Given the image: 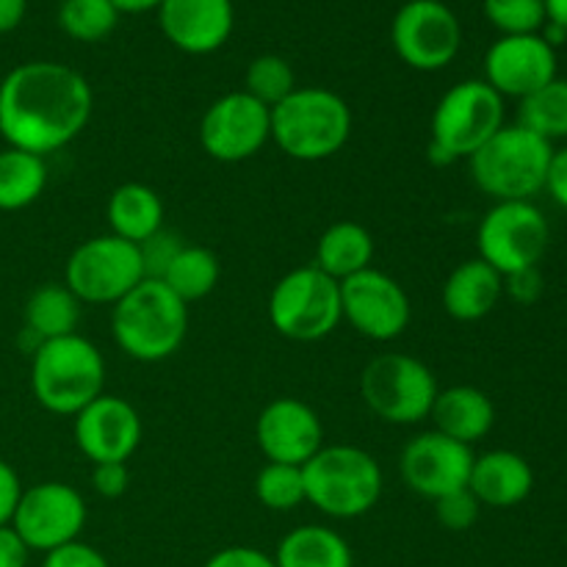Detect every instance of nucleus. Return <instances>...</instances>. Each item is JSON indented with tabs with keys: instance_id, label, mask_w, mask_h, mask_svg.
<instances>
[{
	"instance_id": "obj_5",
	"label": "nucleus",
	"mask_w": 567,
	"mask_h": 567,
	"mask_svg": "<svg viewBox=\"0 0 567 567\" xmlns=\"http://www.w3.org/2000/svg\"><path fill=\"white\" fill-rule=\"evenodd\" d=\"M31 391L48 413L75 419L105 393L103 352L78 332L39 343L31 360Z\"/></svg>"
},
{
	"instance_id": "obj_4",
	"label": "nucleus",
	"mask_w": 567,
	"mask_h": 567,
	"mask_svg": "<svg viewBox=\"0 0 567 567\" xmlns=\"http://www.w3.org/2000/svg\"><path fill=\"white\" fill-rule=\"evenodd\" d=\"M305 502L321 515L352 520L371 513L382 496V468L374 454L358 446H321L302 465Z\"/></svg>"
},
{
	"instance_id": "obj_31",
	"label": "nucleus",
	"mask_w": 567,
	"mask_h": 567,
	"mask_svg": "<svg viewBox=\"0 0 567 567\" xmlns=\"http://www.w3.org/2000/svg\"><path fill=\"white\" fill-rule=\"evenodd\" d=\"M120 22V11L111 0H61L59 25L75 42H100Z\"/></svg>"
},
{
	"instance_id": "obj_13",
	"label": "nucleus",
	"mask_w": 567,
	"mask_h": 567,
	"mask_svg": "<svg viewBox=\"0 0 567 567\" xmlns=\"http://www.w3.org/2000/svg\"><path fill=\"white\" fill-rule=\"evenodd\" d=\"M271 142V109L247 92L221 94L199 120V144L221 164L255 158Z\"/></svg>"
},
{
	"instance_id": "obj_46",
	"label": "nucleus",
	"mask_w": 567,
	"mask_h": 567,
	"mask_svg": "<svg viewBox=\"0 0 567 567\" xmlns=\"http://www.w3.org/2000/svg\"><path fill=\"white\" fill-rule=\"evenodd\" d=\"M548 22H557L567 31V0H546Z\"/></svg>"
},
{
	"instance_id": "obj_2",
	"label": "nucleus",
	"mask_w": 567,
	"mask_h": 567,
	"mask_svg": "<svg viewBox=\"0 0 567 567\" xmlns=\"http://www.w3.org/2000/svg\"><path fill=\"white\" fill-rule=\"evenodd\" d=\"M352 136V109L341 94L321 86L293 89L271 109V142L293 161L332 158Z\"/></svg>"
},
{
	"instance_id": "obj_34",
	"label": "nucleus",
	"mask_w": 567,
	"mask_h": 567,
	"mask_svg": "<svg viewBox=\"0 0 567 567\" xmlns=\"http://www.w3.org/2000/svg\"><path fill=\"white\" fill-rule=\"evenodd\" d=\"M482 9L502 37L540 33L548 22L546 0H482Z\"/></svg>"
},
{
	"instance_id": "obj_21",
	"label": "nucleus",
	"mask_w": 567,
	"mask_h": 567,
	"mask_svg": "<svg viewBox=\"0 0 567 567\" xmlns=\"http://www.w3.org/2000/svg\"><path fill=\"white\" fill-rule=\"evenodd\" d=\"M532 487H535V471H532L529 460L520 457L518 452L496 449V452H487L474 460L468 491L474 493L482 507H518L532 496Z\"/></svg>"
},
{
	"instance_id": "obj_9",
	"label": "nucleus",
	"mask_w": 567,
	"mask_h": 567,
	"mask_svg": "<svg viewBox=\"0 0 567 567\" xmlns=\"http://www.w3.org/2000/svg\"><path fill=\"white\" fill-rule=\"evenodd\" d=\"M437 391L441 388L430 365L413 354H377L360 374V396L365 408L385 424L410 426L426 421Z\"/></svg>"
},
{
	"instance_id": "obj_33",
	"label": "nucleus",
	"mask_w": 567,
	"mask_h": 567,
	"mask_svg": "<svg viewBox=\"0 0 567 567\" xmlns=\"http://www.w3.org/2000/svg\"><path fill=\"white\" fill-rule=\"evenodd\" d=\"M244 83H247L244 92L252 94L266 109H275L277 103H282L297 89V75H293V66L282 55L266 53L249 61Z\"/></svg>"
},
{
	"instance_id": "obj_15",
	"label": "nucleus",
	"mask_w": 567,
	"mask_h": 567,
	"mask_svg": "<svg viewBox=\"0 0 567 567\" xmlns=\"http://www.w3.org/2000/svg\"><path fill=\"white\" fill-rule=\"evenodd\" d=\"M11 526L31 551L48 554L78 540L86 526V502L72 485L42 482L22 491Z\"/></svg>"
},
{
	"instance_id": "obj_38",
	"label": "nucleus",
	"mask_w": 567,
	"mask_h": 567,
	"mask_svg": "<svg viewBox=\"0 0 567 567\" xmlns=\"http://www.w3.org/2000/svg\"><path fill=\"white\" fill-rule=\"evenodd\" d=\"M131 485L127 463H97L92 468V487L100 498H120Z\"/></svg>"
},
{
	"instance_id": "obj_18",
	"label": "nucleus",
	"mask_w": 567,
	"mask_h": 567,
	"mask_svg": "<svg viewBox=\"0 0 567 567\" xmlns=\"http://www.w3.org/2000/svg\"><path fill=\"white\" fill-rule=\"evenodd\" d=\"M557 78V50L540 33L498 37L485 55V83L502 97H529Z\"/></svg>"
},
{
	"instance_id": "obj_29",
	"label": "nucleus",
	"mask_w": 567,
	"mask_h": 567,
	"mask_svg": "<svg viewBox=\"0 0 567 567\" xmlns=\"http://www.w3.org/2000/svg\"><path fill=\"white\" fill-rule=\"evenodd\" d=\"M48 186V164L25 150L0 153V210H22L37 203Z\"/></svg>"
},
{
	"instance_id": "obj_20",
	"label": "nucleus",
	"mask_w": 567,
	"mask_h": 567,
	"mask_svg": "<svg viewBox=\"0 0 567 567\" xmlns=\"http://www.w3.org/2000/svg\"><path fill=\"white\" fill-rule=\"evenodd\" d=\"M233 0H161L158 25L177 50L205 55L230 39Z\"/></svg>"
},
{
	"instance_id": "obj_22",
	"label": "nucleus",
	"mask_w": 567,
	"mask_h": 567,
	"mask_svg": "<svg viewBox=\"0 0 567 567\" xmlns=\"http://www.w3.org/2000/svg\"><path fill=\"white\" fill-rule=\"evenodd\" d=\"M504 297V277L482 258L465 260L443 282V310L454 321H480L496 310Z\"/></svg>"
},
{
	"instance_id": "obj_41",
	"label": "nucleus",
	"mask_w": 567,
	"mask_h": 567,
	"mask_svg": "<svg viewBox=\"0 0 567 567\" xmlns=\"http://www.w3.org/2000/svg\"><path fill=\"white\" fill-rule=\"evenodd\" d=\"M22 496V485L17 471L6 460H0V526H9L14 518L17 502Z\"/></svg>"
},
{
	"instance_id": "obj_35",
	"label": "nucleus",
	"mask_w": 567,
	"mask_h": 567,
	"mask_svg": "<svg viewBox=\"0 0 567 567\" xmlns=\"http://www.w3.org/2000/svg\"><path fill=\"white\" fill-rule=\"evenodd\" d=\"M480 509L482 504L468 487L435 498V518L449 532H468L480 520Z\"/></svg>"
},
{
	"instance_id": "obj_36",
	"label": "nucleus",
	"mask_w": 567,
	"mask_h": 567,
	"mask_svg": "<svg viewBox=\"0 0 567 567\" xmlns=\"http://www.w3.org/2000/svg\"><path fill=\"white\" fill-rule=\"evenodd\" d=\"M181 249H183L181 236L166 233L164 227H161L155 236H150L144 244H138V252H142V264H144V275H147V280H161L166 266L175 260V255L181 252Z\"/></svg>"
},
{
	"instance_id": "obj_26",
	"label": "nucleus",
	"mask_w": 567,
	"mask_h": 567,
	"mask_svg": "<svg viewBox=\"0 0 567 567\" xmlns=\"http://www.w3.org/2000/svg\"><path fill=\"white\" fill-rule=\"evenodd\" d=\"M277 567H354V557L343 535L327 526H297L280 540Z\"/></svg>"
},
{
	"instance_id": "obj_3",
	"label": "nucleus",
	"mask_w": 567,
	"mask_h": 567,
	"mask_svg": "<svg viewBox=\"0 0 567 567\" xmlns=\"http://www.w3.org/2000/svg\"><path fill=\"white\" fill-rule=\"evenodd\" d=\"M111 332L127 358L161 363L186 341L188 305L161 280H142L111 310Z\"/></svg>"
},
{
	"instance_id": "obj_28",
	"label": "nucleus",
	"mask_w": 567,
	"mask_h": 567,
	"mask_svg": "<svg viewBox=\"0 0 567 567\" xmlns=\"http://www.w3.org/2000/svg\"><path fill=\"white\" fill-rule=\"evenodd\" d=\"M219 275L221 266L216 252H210L208 247L183 244V249L175 255V260L166 266L161 282H164L181 302L192 305L205 299L208 293H214V288L219 286Z\"/></svg>"
},
{
	"instance_id": "obj_30",
	"label": "nucleus",
	"mask_w": 567,
	"mask_h": 567,
	"mask_svg": "<svg viewBox=\"0 0 567 567\" xmlns=\"http://www.w3.org/2000/svg\"><path fill=\"white\" fill-rule=\"evenodd\" d=\"M518 125L537 133L546 142L567 138V78H554L535 94L520 100Z\"/></svg>"
},
{
	"instance_id": "obj_24",
	"label": "nucleus",
	"mask_w": 567,
	"mask_h": 567,
	"mask_svg": "<svg viewBox=\"0 0 567 567\" xmlns=\"http://www.w3.org/2000/svg\"><path fill=\"white\" fill-rule=\"evenodd\" d=\"M371 260H374V236L360 221H336L316 241L313 266L338 282L371 269Z\"/></svg>"
},
{
	"instance_id": "obj_45",
	"label": "nucleus",
	"mask_w": 567,
	"mask_h": 567,
	"mask_svg": "<svg viewBox=\"0 0 567 567\" xmlns=\"http://www.w3.org/2000/svg\"><path fill=\"white\" fill-rule=\"evenodd\" d=\"M116 6V11H125V14H144L150 9H158L161 0H111Z\"/></svg>"
},
{
	"instance_id": "obj_42",
	"label": "nucleus",
	"mask_w": 567,
	"mask_h": 567,
	"mask_svg": "<svg viewBox=\"0 0 567 567\" xmlns=\"http://www.w3.org/2000/svg\"><path fill=\"white\" fill-rule=\"evenodd\" d=\"M543 192L551 194L554 203L559 208L567 210V147L554 150L551 161H548V172H546V186Z\"/></svg>"
},
{
	"instance_id": "obj_10",
	"label": "nucleus",
	"mask_w": 567,
	"mask_h": 567,
	"mask_svg": "<svg viewBox=\"0 0 567 567\" xmlns=\"http://www.w3.org/2000/svg\"><path fill=\"white\" fill-rule=\"evenodd\" d=\"M147 280L142 252L136 244L114 236H94L75 247L64 269V286L81 299V305H111Z\"/></svg>"
},
{
	"instance_id": "obj_27",
	"label": "nucleus",
	"mask_w": 567,
	"mask_h": 567,
	"mask_svg": "<svg viewBox=\"0 0 567 567\" xmlns=\"http://www.w3.org/2000/svg\"><path fill=\"white\" fill-rule=\"evenodd\" d=\"M78 321H81V299L61 282H48L28 297L22 330L44 343L75 336Z\"/></svg>"
},
{
	"instance_id": "obj_37",
	"label": "nucleus",
	"mask_w": 567,
	"mask_h": 567,
	"mask_svg": "<svg viewBox=\"0 0 567 567\" xmlns=\"http://www.w3.org/2000/svg\"><path fill=\"white\" fill-rule=\"evenodd\" d=\"M42 567H111L109 559L97 551L94 546L81 540H72L66 546L53 548L44 554Z\"/></svg>"
},
{
	"instance_id": "obj_44",
	"label": "nucleus",
	"mask_w": 567,
	"mask_h": 567,
	"mask_svg": "<svg viewBox=\"0 0 567 567\" xmlns=\"http://www.w3.org/2000/svg\"><path fill=\"white\" fill-rule=\"evenodd\" d=\"M28 0H0V33H9L25 20Z\"/></svg>"
},
{
	"instance_id": "obj_6",
	"label": "nucleus",
	"mask_w": 567,
	"mask_h": 567,
	"mask_svg": "<svg viewBox=\"0 0 567 567\" xmlns=\"http://www.w3.org/2000/svg\"><path fill=\"white\" fill-rule=\"evenodd\" d=\"M551 153V142L526 131L524 125H504L468 158L471 177L476 188L496 203H532V197L546 186Z\"/></svg>"
},
{
	"instance_id": "obj_39",
	"label": "nucleus",
	"mask_w": 567,
	"mask_h": 567,
	"mask_svg": "<svg viewBox=\"0 0 567 567\" xmlns=\"http://www.w3.org/2000/svg\"><path fill=\"white\" fill-rule=\"evenodd\" d=\"M203 567H277L275 557L252 546H230L216 551Z\"/></svg>"
},
{
	"instance_id": "obj_16",
	"label": "nucleus",
	"mask_w": 567,
	"mask_h": 567,
	"mask_svg": "<svg viewBox=\"0 0 567 567\" xmlns=\"http://www.w3.org/2000/svg\"><path fill=\"white\" fill-rule=\"evenodd\" d=\"M474 460V449L432 430L415 435L402 449L399 474H402V482L410 491L419 493L421 498L435 502L446 493L468 487Z\"/></svg>"
},
{
	"instance_id": "obj_11",
	"label": "nucleus",
	"mask_w": 567,
	"mask_h": 567,
	"mask_svg": "<svg viewBox=\"0 0 567 567\" xmlns=\"http://www.w3.org/2000/svg\"><path fill=\"white\" fill-rule=\"evenodd\" d=\"M551 241V227L543 210L526 199L496 203L480 221L476 247L480 258L502 277L535 269Z\"/></svg>"
},
{
	"instance_id": "obj_25",
	"label": "nucleus",
	"mask_w": 567,
	"mask_h": 567,
	"mask_svg": "<svg viewBox=\"0 0 567 567\" xmlns=\"http://www.w3.org/2000/svg\"><path fill=\"white\" fill-rule=\"evenodd\" d=\"M111 233L131 244H144L164 227V203L158 192L144 183H122L105 205Z\"/></svg>"
},
{
	"instance_id": "obj_32",
	"label": "nucleus",
	"mask_w": 567,
	"mask_h": 567,
	"mask_svg": "<svg viewBox=\"0 0 567 567\" xmlns=\"http://www.w3.org/2000/svg\"><path fill=\"white\" fill-rule=\"evenodd\" d=\"M255 496L271 513H291L305 504V476L299 465L266 463L255 476Z\"/></svg>"
},
{
	"instance_id": "obj_1",
	"label": "nucleus",
	"mask_w": 567,
	"mask_h": 567,
	"mask_svg": "<svg viewBox=\"0 0 567 567\" xmlns=\"http://www.w3.org/2000/svg\"><path fill=\"white\" fill-rule=\"evenodd\" d=\"M92 109L86 78L59 61H28L0 81V136L39 158L75 142Z\"/></svg>"
},
{
	"instance_id": "obj_17",
	"label": "nucleus",
	"mask_w": 567,
	"mask_h": 567,
	"mask_svg": "<svg viewBox=\"0 0 567 567\" xmlns=\"http://www.w3.org/2000/svg\"><path fill=\"white\" fill-rule=\"evenodd\" d=\"M72 437L94 465L127 463L142 443V419L131 402L103 393L72 419Z\"/></svg>"
},
{
	"instance_id": "obj_40",
	"label": "nucleus",
	"mask_w": 567,
	"mask_h": 567,
	"mask_svg": "<svg viewBox=\"0 0 567 567\" xmlns=\"http://www.w3.org/2000/svg\"><path fill=\"white\" fill-rule=\"evenodd\" d=\"M504 293H509V299H515L518 305H532L540 299L543 293V275L540 269H524L515 271V275L504 277Z\"/></svg>"
},
{
	"instance_id": "obj_19",
	"label": "nucleus",
	"mask_w": 567,
	"mask_h": 567,
	"mask_svg": "<svg viewBox=\"0 0 567 567\" xmlns=\"http://www.w3.org/2000/svg\"><path fill=\"white\" fill-rule=\"evenodd\" d=\"M255 437L269 463L302 468L324 446V424L310 404L293 396H280L260 410Z\"/></svg>"
},
{
	"instance_id": "obj_12",
	"label": "nucleus",
	"mask_w": 567,
	"mask_h": 567,
	"mask_svg": "<svg viewBox=\"0 0 567 567\" xmlns=\"http://www.w3.org/2000/svg\"><path fill=\"white\" fill-rule=\"evenodd\" d=\"M391 42L404 64L435 72L457 59L463 48V25L441 0H408L393 17Z\"/></svg>"
},
{
	"instance_id": "obj_8",
	"label": "nucleus",
	"mask_w": 567,
	"mask_h": 567,
	"mask_svg": "<svg viewBox=\"0 0 567 567\" xmlns=\"http://www.w3.org/2000/svg\"><path fill=\"white\" fill-rule=\"evenodd\" d=\"M269 321L288 341H321L343 321L341 282L313 264L291 269L271 288Z\"/></svg>"
},
{
	"instance_id": "obj_14",
	"label": "nucleus",
	"mask_w": 567,
	"mask_h": 567,
	"mask_svg": "<svg viewBox=\"0 0 567 567\" xmlns=\"http://www.w3.org/2000/svg\"><path fill=\"white\" fill-rule=\"evenodd\" d=\"M341 313L358 336L377 343L396 341L413 319L402 282L374 266L341 282Z\"/></svg>"
},
{
	"instance_id": "obj_7",
	"label": "nucleus",
	"mask_w": 567,
	"mask_h": 567,
	"mask_svg": "<svg viewBox=\"0 0 567 567\" xmlns=\"http://www.w3.org/2000/svg\"><path fill=\"white\" fill-rule=\"evenodd\" d=\"M504 127V97L485 81H460L437 100L430 122V158L446 166L471 158Z\"/></svg>"
},
{
	"instance_id": "obj_23",
	"label": "nucleus",
	"mask_w": 567,
	"mask_h": 567,
	"mask_svg": "<svg viewBox=\"0 0 567 567\" xmlns=\"http://www.w3.org/2000/svg\"><path fill=\"white\" fill-rule=\"evenodd\" d=\"M430 421L441 435L474 446L476 441L487 437V432L496 424V408H493V399L480 388L454 385L437 391Z\"/></svg>"
},
{
	"instance_id": "obj_43",
	"label": "nucleus",
	"mask_w": 567,
	"mask_h": 567,
	"mask_svg": "<svg viewBox=\"0 0 567 567\" xmlns=\"http://www.w3.org/2000/svg\"><path fill=\"white\" fill-rule=\"evenodd\" d=\"M31 548L22 543L14 526H0V567H28Z\"/></svg>"
}]
</instances>
